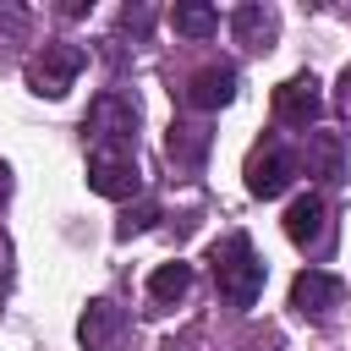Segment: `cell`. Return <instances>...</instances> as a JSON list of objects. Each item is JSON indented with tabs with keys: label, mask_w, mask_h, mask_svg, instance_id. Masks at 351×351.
I'll list each match as a JSON object with an SVG mask.
<instances>
[{
	"label": "cell",
	"mask_w": 351,
	"mask_h": 351,
	"mask_svg": "<svg viewBox=\"0 0 351 351\" xmlns=\"http://www.w3.org/2000/svg\"><path fill=\"white\" fill-rule=\"evenodd\" d=\"M208 263H214V285L230 307H252L258 291H263V258L252 252V241L241 230H230L225 241L208 247Z\"/></svg>",
	"instance_id": "cell-1"
},
{
	"label": "cell",
	"mask_w": 351,
	"mask_h": 351,
	"mask_svg": "<svg viewBox=\"0 0 351 351\" xmlns=\"http://www.w3.org/2000/svg\"><path fill=\"white\" fill-rule=\"evenodd\" d=\"M88 186H93L99 197H132V192L143 186V176H137V148H132V143H93V154H88Z\"/></svg>",
	"instance_id": "cell-2"
},
{
	"label": "cell",
	"mask_w": 351,
	"mask_h": 351,
	"mask_svg": "<svg viewBox=\"0 0 351 351\" xmlns=\"http://www.w3.org/2000/svg\"><path fill=\"white\" fill-rule=\"evenodd\" d=\"M82 66H88V55H82L77 44H44V49L27 60V88L44 93V99H60V93L77 82Z\"/></svg>",
	"instance_id": "cell-3"
},
{
	"label": "cell",
	"mask_w": 351,
	"mask_h": 351,
	"mask_svg": "<svg viewBox=\"0 0 351 351\" xmlns=\"http://www.w3.org/2000/svg\"><path fill=\"white\" fill-rule=\"evenodd\" d=\"M82 132H93V143H137V104L126 93H99Z\"/></svg>",
	"instance_id": "cell-4"
},
{
	"label": "cell",
	"mask_w": 351,
	"mask_h": 351,
	"mask_svg": "<svg viewBox=\"0 0 351 351\" xmlns=\"http://www.w3.org/2000/svg\"><path fill=\"white\" fill-rule=\"evenodd\" d=\"M291 176H296V154L291 148H280V143L252 148V159H247V192L252 197H280L291 186Z\"/></svg>",
	"instance_id": "cell-5"
},
{
	"label": "cell",
	"mask_w": 351,
	"mask_h": 351,
	"mask_svg": "<svg viewBox=\"0 0 351 351\" xmlns=\"http://www.w3.org/2000/svg\"><path fill=\"white\" fill-rule=\"evenodd\" d=\"M285 236L307 252H324L329 247V203L318 192H302L291 208H285Z\"/></svg>",
	"instance_id": "cell-6"
},
{
	"label": "cell",
	"mask_w": 351,
	"mask_h": 351,
	"mask_svg": "<svg viewBox=\"0 0 351 351\" xmlns=\"http://www.w3.org/2000/svg\"><path fill=\"white\" fill-rule=\"evenodd\" d=\"M340 302H346V280H340V274L302 269V274L291 280V307H296L302 318H324V313L340 307Z\"/></svg>",
	"instance_id": "cell-7"
},
{
	"label": "cell",
	"mask_w": 351,
	"mask_h": 351,
	"mask_svg": "<svg viewBox=\"0 0 351 351\" xmlns=\"http://www.w3.org/2000/svg\"><path fill=\"white\" fill-rule=\"evenodd\" d=\"M274 115H280L285 126H307V121H318V115H324L318 77H313V71H302V77L280 82V88H274Z\"/></svg>",
	"instance_id": "cell-8"
},
{
	"label": "cell",
	"mask_w": 351,
	"mask_h": 351,
	"mask_svg": "<svg viewBox=\"0 0 351 351\" xmlns=\"http://www.w3.org/2000/svg\"><path fill=\"white\" fill-rule=\"evenodd\" d=\"M121 329H126V313L115 307V302H88L82 307V324H77V335H82V346L88 351H115V340H121Z\"/></svg>",
	"instance_id": "cell-9"
},
{
	"label": "cell",
	"mask_w": 351,
	"mask_h": 351,
	"mask_svg": "<svg viewBox=\"0 0 351 351\" xmlns=\"http://www.w3.org/2000/svg\"><path fill=\"white\" fill-rule=\"evenodd\" d=\"M236 99V66H203L192 82H186V104L192 110H219Z\"/></svg>",
	"instance_id": "cell-10"
},
{
	"label": "cell",
	"mask_w": 351,
	"mask_h": 351,
	"mask_svg": "<svg viewBox=\"0 0 351 351\" xmlns=\"http://www.w3.org/2000/svg\"><path fill=\"white\" fill-rule=\"evenodd\" d=\"M208 126H170V137H165V148H170V165L176 170H197L203 159H208Z\"/></svg>",
	"instance_id": "cell-11"
},
{
	"label": "cell",
	"mask_w": 351,
	"mask_h": 351,
	"mask_svg": "<svg viewBox=\"0 0 351 351\" xmlns=\"http://www.w3.org/2000/svg\"><path fill=\"white\" fill-rule=\"evenodd\" d=\"M307 176H318V181H340L346 176V148H340L335 132H313L307 137Z\"/></svg>",
	"instance_id": "cell-12"
},
{
	"label": "cell",
	"mask_w": 351,
	"mask_h": 351,
	"mask_svg": "<svg viewBox=\"0 0 351 351\" xmlns=\"http://www.w3.org/2000/svg\"><path fill=\"white\" fill-rule=\"evenodd\" d=\"M186 291H192V263H159V269L148 274V296H154L159 307L181 302Z\"/></svg>",
	"instance_id": "cell-13"
},
{
	"label": "cell",
	"mask_w": 351,
	"mask_h": 351,
	"mask_svg": "<svg viewBox=\"0 0 351 351\" xmlns=\"http://www.w3.org/2000/svg\"><path fill=\"white\" fill-rule=\"evenodd\" d=\"M230 27H236V38H241L247 49H263V44L274 38V16H269L263 5H241V11L230 16Z\"/></svg>",
	"instance_id": "cell-14"
},
{
	"label": "cell",
	"mask_w": 351,
	"mask_h": 351,
	"mask_svg": "<svg viewBox=\"0 0 351 351\" xmlns=\"http://www.w3.org/2000/svg\"><path fill=\"white\" fill-rule=\"evenodd\" d=\"M170 22H176V33H186V38H208V33H219V11L214 5H176L170 11Z\"/></svg>",
	"instance_id": "cell-15"
},
{
	"label": "cell",
	"mask_w": 351,
	"mask_h": 351,
	"mask_svg": "<svg viewBox=\"0 0 351 351\" xmlns=\"http://www.w3.org/2000/svg\"><path fill=\"white\" fill-rule=\"evenodd\" d=\"M154 219H159V203H137V208H126V219L115 225V236H121V241H132V236H143Z\"/></svg>",
	"instance_id": "cell-16"
},
{
	"label": "cell",
	"mask_w": 351,
	"mask_h": 351,
	"mask_svg": "<svg viewBox=\"0 0 351 351\" xmlns=\"http://www.w3.org/2000/svg\"><path fill=\"white\" fill-rule=\"evenodd\" d=\"M121 22H126V27H132V33H143V27H148V11H143V5H137V11H132V5H126V16H121Z\"/></svg>",
	"instance_id": "cell-17"
},
{
	"label": "cell",
	"mask_w": 351,
	"mask_h": 351,
	"mask_svg": "<svg viewBox=\"0 0 351 351\" xmlns=\"http://www.w3.org/2000/svg\"><path fill=\"white\" fill-rule=\"evenodd\" d=\"M5 197H11V165L0 159V203H5Z\"/></svg>",
	"instance_id": "cell-18"
},
{
	"label": "cell",
	"mask_w": 351,
	"mask_h": 351,
	"mask_svg": "<svg viewBox=\"0 0 351 351\" xmlns=\"http://www.w3.org/2000/svg\"><path fill=\"white\" fill-rule=\"evenodd\" d=\"M346 99H351V88H346Z\"/></svg>",
	"instance_id": "cell-19"
}]
</instances>
